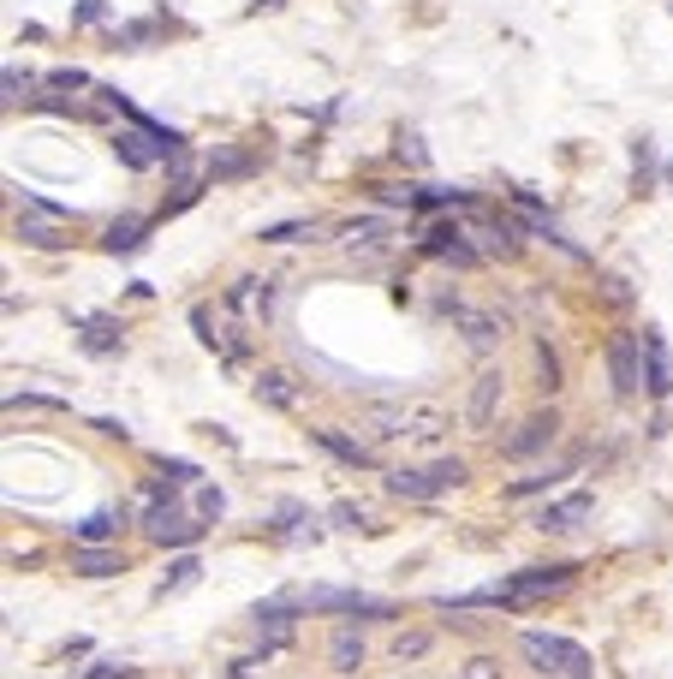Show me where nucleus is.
<instances>
[{
	"label": "nucleus",
	"instance_id": "18",
	"mask_svg": "<svg viewBox=\"0 0 673 679\" xmlns=\"http://www.w3.org/2000/svg\"><path fill=\"white\" fill-rule=\"evenodd\" d=\"M310 442H316V447H328L340 465H352V471H370V465H376L370 442H352V435H340V430H310Z\"/></svg>",
	"mask_w": 673,
	"mask_h": 679
},
{
	"label": "nucleus",
	"instance_id": "9",
	"mask_svg": "<svg viewBox=\"0 0 673 679\" xmlns=\"http://www.w3.org/2000/svg\"><path fill=\"white\" fill-rule=\"evenodd\" d=\"M554 435H561V418H554V406H549V411H530V418L501 442V453H506V459H530V453L554 447Z\"/></svg>",
	"mask_w": 673,
	"mask_h": 679
},
{
	"label": "nucleus",
	"instance_id": "17",
	"mask_svg": "<svg viewBox=\"0 0 673 679\" xmlns=\"http://www.w3.org/2000/svg\"><path fill=\"white\" fill-rule=\"evenodd\" d=\"M578 459H584V453H561V459H554V465H537V471H530V477H518V483L506 489V495H513V501H525V495H542V489H554V483H561L566 471H578Z\"/></svg>",
	"mask_w": 673,
	"mask_h": 679
},
{
	"label": "nucleus",
	"instance_id": "3",
	"mask_svg": "<svg viewBox=\"0 0 673 679\" xmlns=\"http://www.w3.org/2000/svg\"><path fill=\"white\" fill-rule=\"evenodd\" d=\"M465 477H472V465H465V459L400 465V471H388V495L393 501H436V495H448V489H460Z\"/></svg>",
	"mask_w": 673,
	"mask_h": 679
},
{
	"label": "nucleus",
	"instance_id": "5",
	"mask_svg": "<svg viewBox=\"0 0 673 679\" xmlns=\"http://www.w3.org/2000/svg\"><path fill=\"white\" fill-rule=\"evenodd\" d=\"M19 238L30 250H66L72 245V221H66V209H48V203H30L19 215Z\"/></svg>",
	"mask_w": 673,
	"mask_h": 679
},
{
	"label": "nucleus",
	"instance_id": "4",
	"mask_svg": "<svg viewBox=\"0 0 673 679\" xmlns=\"http://www.w3.org/2000/svg\"><path fill=\"white\" fill-rule=\"evenodd\" d=\"M304 608H316V614H352V620H400V608H393V602L364 596V590H328V584L304 590Z\"/></svg>",
	"mask_w": 673,
	"mask_h": 679
},
{
	"label": "nucleus",
	"instance_id": "8",
	"mask_svg": "<svg viewBox=\"0 0 673 679\" xmlns=\"http://www.w3.org/2000/svg\"><path fill=\"white\" fill-rule=\"evenodd\" d=\"M144 531H149L156 548H192L203 536V524L192 519V513H180V507H156V513H144Z\"/></svg>",
	"mask_w": 673,
	"mask_h": 679
},
{
	"label": "nucleus",
	"instance_id": "22",
	"mask_svg": "<svg viewBox=\"0 0 673 679\" xmlns=\"http://www.w3.org/2000/svg\"><path fill=\"white\" fill-rule=\"evenodd\" d=\"M197 578H203V560H197V555H180V560L168 566V572H161L156 596H180V590H192Z\"/></svg>",
	"mask_w": 673,
	"mask_h": 679
},
{
	"label": "nucleus",
	"instance_id": "24",
	"mask_svg": "<svg viewBox=\"0 0 673 679\" xmlns=\"http://www.w3.org/2000/svg\"><path fill=\"white\" fill-rule=\"evenodd\" d=\"M429 650H436V632H424V626H412V632H393V662H424Z\"/></svg>",
	"mask_w": 673,
	"mask_h": 679
},
{
	"label": "nucleus",
	"instance_id": "29",
	"mask_svg": "<svg viewBox=\"0 0 673 679\" xmlns=\"http://www.w3.org/2000/svg\"><path fill=\"white\" fill-rule=\"evenodd\" d=\"M388 233V221H376V215H364V221H346L340 226V238H346V245H358V238H382Z\"/></svg>",
	"mask_w": 673,
	"mask_h": 679
},
{
	"label": "nucleus",
	"instance_id": "13",
	"mask_svg": "<svg viewBox=\"0 0 673 679\" xmlns=\"http://www.w3.org/2000/svg\"><path fill=\"white\" fill-rule=\"evenodd\" d=\"M448 317L460 322V334H465V346H472V351H494V346H501V334H506L501 322L489 317V310L460 305V298H448Z\"/></svg>",
	"mask_w": 673,
	"mask_h": 679
},
{
	"label": "nucleus",
	"instance_id": "36",
	"mask_svg": "<svg viewBox=\"0 0 673 679\" xmlns=\"http://www.w3.org/2000/svg\"><path fill=\"white\" fill-rule=\"evenodd\" d=\"M465 679H501V662H494V656H472V662H465Z\"/></svg>",
	"mask_w": 673,
	"mask_h": 679
},
{
	"label": "nucleus",
	"instance_id": "35",
	"mask_svg": "<svg viewBox=\"0 0 673 679\" xmlns=\"http://www.w3.org/2000/svg\"><path fill=\"white\" fill-rule=\"evenodd\" d=\"M161 477H173V483H197L203 471H197L192 459H161Z\"/></svg>",
	"mask_w": 673,
	"mask_h": 679
},
{
	"label": "nucleus",
	"instance_id": "34",
	"mask_svg": "<svg viewBox=\"0 0 673 679\" xmlns=\"http://www.w3.org/2000/svg\"><path fill=\"white\" fill-rule=\"evenodd\" d=\"M328 519H334L340 531H358V524H364V507H352V501H334V513H328Z\"/></svg>",
	"mask_w": 673,
	"mask_h": 679
},
{
	"label": "nucleus",
	"instance_id": "25",
	"mask_svg": "<svg viewBox=\"0 0 673 679\" xmlns=\"http://www.w3.org/2000/svg\"><path fill=\"white\" fill-rule=\"evenodd\" d=\"M245 173H250V156H245V149H215V161H209V180H215V185L245 180Z\"/></svg>",
	"mask_w": 673,
	"mask_h": 679
},
{
	"label": "nucleus",
	"instance_id": "27",
	"mask_svg": "<svg viewBox=\"0 0 673 679\" xmlns=\"http://www.w3.org/2000/svg\"><path fill=\"white\" fill-rule=\"evenodd\" d=\"M84 329H90V334H84V346H90V351H113V346H120V329H113L108 317L84 322Z\"/></svg>",
	"mask_w": 673,
	"mask_h": 679
},
{
	"label": "nucleus",
	"instance_id": "41",
	"mask_svg": "<svg viewBox=\"0 0 673 679\" xmlns=\"http://www.w3.org/2000/svg\"><path fill=\"white\" fill-rule=\"evenodd\" d=\"M262 7H281V0H262Z\"/></svg>",
	"mask_w": 673,
	"mask_h": 679
},
{
	"label": "nucleus",
	"instance_id": "40",
	"mask_svg": "<svg viewBox=\"0 0 673 679\" xmlns=\"http://www.w3.org/2000/svg\"><path fill=\"white\" fill-rule=\"evenodd\" d=\"M101 12H108L101 0H84V7H78V24H101Z\"/></svg>",
	"mask_w": 673,
	"mask_h": 679
},
{
	"label": "nucleus",
	"instance_id": "12",
	"mask_svg": "<svg viewBox=\"0 0 673 679\" xmlns=\"http://www.w3.org/2000/svg\"><path fill=\"white\" fill-rule=\"evenodd\" d=\"M424 250H429V257H441V262H453V269H477V262H482V250L465 238V226H453V221H436V226H429V233H424Z\"/></svg>",
	"mask_w": 673,
	"mask_h": 679
},
{
	"label": "nucleus",
	"instance_id": "32",
	"mask_svg": "<svg viewBox=\"0 0 673 679\" xmlns=\"http://www.w3.org/2000/svg\"><path fill=\"white\" fill-rule=\"evenodd\" d=\"M48 90H60V96H72V90H90V78H84L78 66H66V72H54L48 78Z\"/></svg>",
	"mask_w": 673,
	"mask_h": 679
},
{
	"label": "nucleus",
	"instance_id": "23",
	"mask_svg": "<svg viewBox=\"0 0 673 679\" xmlns=\"http://www.w3.org/2000/svg\"><path fill=\"white\" fill-rule=\"evenodd\" d=\"M144 233H149V221L125 215V221H113V226H108V238H101V245H108L113 257H132V250L144 245Z\"/></svg>",
	"mask_w": 673,
	"mask_h": 679
},
{
	"label": "nucleus",
	"instance_id": "15",
	"mask_svg": "<svg viewBox=\"0 0 673 679\" xmlns=\"http://www.w3.org/2000/svg\"><path fill=\"white\" fill-rule=\"evenodd\" d=\"M328 668H334V674H358L364 668V632H358V620H340L334 626V638H328Z\"/></svg>",
	"mask_w": 673,
	"mask_h": 679
},
{
	"label": "nucleus",
	"instance_id": "11",
	"mask_svg": "<svg viewBox=\"0 0 673 679\" xmlns=\"http://www.w3.org/2000/svg\"><path fill=\"white\" fill-rule=\"evenodd\" d=\"M590 513H596V495H590V489H573V495L549 501V507L537 513V531H542V536H566V531H578Z\"/></svg>",
	"mask_w": 673,
	"mask_h": 679
},
{
	"label": "nucleus",
	"instance_id": "2",
	"mask_svg": "<svg viewBox=\"0 0 673 679\" xmlns=\"http://www.w3.org/2000/svg\"><path fill=\"white\" fill-rule=\"evenodd\" d=\"M518 656H525L542 679H590V656H584L573 638H554V632H518Z\"/></svg>",
	"mask_w": 673,
	"mask_h": 679
},
{
	"label": "nucleus",
	"instance_id": "38",
	"mask_svg": "<svg viewBox=\"0 0 673 679\" xmlns=\"http://www.w3.org/2000/svg\"><path fill=\"white\" fill-rule=\"evenodd\" d=\"M96 435H108V442H125L132 430H125V423H113V418H96Z\"/></svg>",
	"mask_w": 673,
	"mask_h": 679
},
{
	"label": "nucleus",
	"instance_id": "37",
	"mask_svg": "<svg viewBox=\"0 0 673 679\" xmlns=\"http://www.w3.org/2000/svg\"><path fill=\"white\" fill-rule=\"evenodd\" d=\"M257 286H262V281H233V310H250V305H257Z\"/></svg>",
	"mask_w": 673,
	"mask_h": 679
},
{
	"label": "nucleus",
	"instance_id": "6",
	"mask_svg": "<svg viewBox=\"0 0 673 679\" xmlns=\"http://www.w3.org/2000/svg\"><path fill=\"white\" fill-rule=\"evenodd\" d=\"M304 608V596H274V602H257V614H250V626H257V644L269 650H286L292 644V632H298V626H292V614Z\"/></svg>",
	"mask_w": 673,
	"mask_h": 679
},
{
	"label": "nucleus",
	"instance_id": "31",
	"mask_svg": "<svg viewBox=\"0 0 673 679\" xmlns=\"http://www.w3.org/2000/svg\"><path fill=\"white\" fill-rule=\"evenodd\" d=\"M262 662H269V650H262V656H238V662H227V679H262Z\"/></svg>",
	"mask_w": 673,
	"mask_h": 679
},
{
	"label": "nucleus",
	"instance_id": "28",
	"mask_svg": "<svg viewBox=\"0 0 673 679\" xmlns=\"http://www.w3.org/2000/svg\"><path fill=\"white\" fill-rule=\"evenodd\" d=\"M269 245H298V238H316V226L310 221H281V226H269Z\"/></svg>",
	"mask_w": 673,
	"mask_h": 679
},
{
	"label": "nucleus",
	"instance_id": "14",
	"mask_svg": "<svg viewBox=\"0 0 673 679\" xmlns=\"http://www.w3.org/2000/svg\"><path fill=\"white\" fill-rule=\"evenodd\" d=\"M644 387H650L656 399L673 394V351L656 329H644Z\"/></svg>",
	"mask_w": 673,
	"mask_h": 679
},
{
	"label": "nucleus",
	"instance_id": "26",
	"mask_svg": "<svg viewBox=\"0 0 673 679\" xmlns=\"http://www.w3.org/2000/svg\"><path fill=\"white\" fill-rule=\"evenodd\" d=\"M221 513H227V495H221L215 483H197V519H203V524H215Z\"/></svg>",
	"mask_w": 673,
	"mask_h": 679
},
{
	"label": "nucleus",
	"instance_id": "21",
	"mask_svg": "<svg viewBox=\"0 0 673 679\" xmlns=\"http://www.w3.org/2000/svg\"><path fill=\"white\" fill-rule=\"evenodd\" d=\"M477 238H482V257H518V233H513V221L482 215V221H477Z\"/></svg>",
	"mask_w": 673,
	"mask_h": 679
},
{
	"label": "nucleus",
	"instance_id": "39",
	"mask_svg": "<svg viewBox=\"0 0 673 679\" xmlns=\"http://www.w3.org/2000/svg\"><path fill=\"white\" fill-rule=\"evenodd\" d=\"M84 679H125V668H120V662H96V668L84 674Z\"/></svg>",
	"mask_w": 673,
	"mask_h": 679
},
{
	"label": "nucleus",
	"instance_id": "30",
	"mask_svg": "<svg viewBox=\"0 0 673 679\" xmlns=\"http://www.w3.org/2000/svg\"><path fill=\"white\" fill-rule=\"evenodd\" d=\"M537 375H542V387H549V394L561 387V358H554L549 346H537Z\"/></svg>",
	"mask_w": 673,
	"mask_h": 679
},
{
	"label": "nucleus",
	"instance_id": "19",
	"mask_svg": "<svg viewBox=\"0 0 673 679\" xmlns=\"http://www.w3.org/2000/svg\"><path fill=\"white\" fill-rule=\"evenodd\" d=\"M120 524H125V507H101L84 524H72V543H113V536H120Z\"/></svg>",
	"mask_w": 673,
	"mask_h": 679
},
{
	"label": "nucleus",
	"instance_id": "10",
	"mask_svg": "<svg viewBox=\"0 0 673 679\" xmlns=\"http://www.w3.org/2000/svg\"><path fill=\"white\" fill-rule=\"evenodd\" d=\"M501 399H506V375L501 370H482L477 382H472V394H465V430H489L494 423V411H501Z\"/></svg>",
	"mask_w": 673,
	"mask_h": 679
},
{
	"label": "nucleus",
	"instance_id": "1",
	"mask_svg": "<svg viewBox=\"0 0 673 679\" xmlns=\"http://www.w3.org/2000/svg\"><path fill=\"white\" fill-rule=\"evenodd\" d=\"M578 578V566H525V572H513L506 584H494V590H477L472 602H501V608H530V602H542V596H561L566 584Z\"/></svg>",
	"mask_w": 673,
	"mask_h": 679
},
{
	"label": "nucleus",
	"instance_id": "16",
	"mask_svg": "<svg viewBox=\"0 0 673 679\" xmlns=\"http://www.w3.org/2000/svg\"><path fill=\"white\" fill-rule=\"evenodd\" d=\"M72 572L113 578V572H125V555H120V548H108V543H72Z\"/></svg>",
	"mask_w": 673,
	"mask_h": 679
},
{
	"label": "nucleus",
	"instance_id": "7",
	"mask_svg": "<svg viewBox=\"0 0 673 679\" xmlns=\"http://www.w3.org/2000/svg\"><path fill=\"white\" fill-rule=\"evenodd\" d=\"M608 370H614V394L632 399L644 387V334H614L608 340Z\"/></svg>",
	"mask_w": 673,
	"mask_h": 679
},
{
	"label": "nucleus",
	"instance_id": "20",
	"mask_svg": "<svg viewBox=\"0 0 673 679\" xmlns=\"http://www.w3.org/2000/svg\"><path fill=\"white\" fill-rule=\"evenodd\" d=\"M257 399H262L269 411H292V406H298V387H292L286 370H262V375H257Z\"/></svg>",
	"mask_w": 673,
	"mask_h": 679
},
{
	"label": "nucleus",
	"instance_id": "33",
	"mask_svg": "<svg viewBox=\"0 0 673 679\" xmlns=\"http://www.w3.org/2000/svg\"><path fill=\"white\" fill-rule=\"evenodd\" d=\"M36 90V78L30 72H19V66H7V102H24V96Z\"/></svg>",
	"mask_w": 673,
	"mask_h": 679
}]
</instances>
